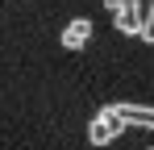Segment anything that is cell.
Segmentation results:
<instances>
[{
  "label": "cell",
  "mask_w": 154,
  "mask_h": 150,
  "mask_svg": "<svg viewBox=\"0 0 154 150\" xmlns=\"http://www.w3.org/2000/svg\"><path fill=\"white\" fill-rule=\"evenodd\" d=\"M121 133H125V121H121L112 108H100V113H96V121L88 125V142H92V146H108V142H112V138H121Z\"/></svg>",
  "instance_id": "cell-1"
},
{
  "label": "cell",
  "mask_w": 154,
  "mask_h": 150,
  "mask_svg": "<svg viewBox=\"0 0 154 150\" xmlns=\"http://www.w3.org/2000/svg\"><path fill=\"white\" fill-rule=\"evenodd\" d=\"M88 38H92V21H71L67 29H63V46L67 50H79V46H88Z\"/></svg>",
  "instance_id": "cell-4"
},
{
  "label": "cell",
  "mask_w": 154,
  "mask_h": 150,
  "mask_svg": "<svg viewBox=\"0 0 154 150\" xmlns=\"http://www.w3.org/2000/svg\"><path fill=\"white\" fill-rule=\"evenodd\" d=\"M104 4H108V13H112V8H125V4H137V0H104Z\"/></svg>",
  "instance_id": "cell-6"
},
{
  "label": "cell",
  "mask_w": 154,
  "mask_h": 150,
  "mask_svg": "<svg viewBox=\"0 0 154 150\" xmlns=\"http://www.w3.org/2000/svg\"><path fill=\"white\" fill-rule=\"evenodd\" d=\"M137 38L154 42V0H150V8H146V17H142V29H137Z\"/></svg>",
  "instance_id": "cell-5"
},
{
  "label": "cell",
  "mask_w": 154,
  "mask_h": 150,
  "mask_svg": "<svg viewBox=\"0 0 154 150\" xmlns=\"http://www.w3.org/2000/svg\"><path fill=\"white\" fill-rule=\"evenodd\" d=\"M112 21H117V29H121L125 38H137V29H142V8H137V4L112 8Z\"/></svg>",
  "instance_id": "cell-3"
},
{
  "label": "cell",
  "mask_w": 154,
  "mask_h": 150,
  "mask_svg": "<svg viewBox=\"0 0 154 150\" xmlns=\"http://www.w3.org/2000/svg\"><path fill=\"white\" fill-rule=\"evenodd\" d=\"M125 125H142V129H154V108H142V104H108Z\"/></svg>",
  "instance_id": "cell-2"
}]
</instances>
